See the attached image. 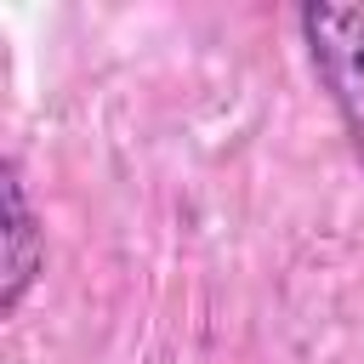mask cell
I'll use <instances>...</instances> for the list:
<instances>
[{"label":"cell","mask_w":364,"mask_h":364,"mask_svg":"<svg viewBox=\"0 0 364 364\" xmlns=\"http://www.w3.org/2000/svg\"><path fill=\"white\" fill-rule=\"evenodd\" d=\"M0 267H6V279H0V313H17L23 296H28V284L46 267V239H40V222L28 210L17 165H6V262Z\"/></svg>","instance_id":"cell-2"},{"label":"cell","mask_w":364,"mask_h":364,"mask_svg":"<svg viewBox=\"0 0 364 364\" xmlns=\"http://www.w3.org/2000/svg\"><path fill=\"white\" fill-rule=\"evenodd\" d=\"M318 85L330 91L358 159H364V0H307L296 11Z\"/></svg>","instance_id":"cell-1"}]
</instances>
